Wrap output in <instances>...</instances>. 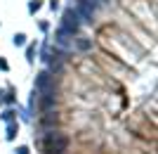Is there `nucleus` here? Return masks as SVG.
<instances>
[{
  "label": "nucleus",
  "mask_w": 158,
  "mask_h": 154,
  "mask_svg": "<svg viewBox=\"0 0 158 154\" xmlns=\"http://www.w3.org/2000/svg\"><path fill=\"white\" fill-rule=\"evenodd\" d=\"M69 31H66V29H59V31H57V43H59V45H69Z\"/></svg>",
  "instance_id": "obj_3"
},
{
  "label": "nucleus",
  "mask_w": 158,
  "mask_h": 154,
  "mask_svg": "<svg viewBox=\"0 0 158 154\" xmlns=\"http://www.w3.org/2000/svg\"><path fill=\"white\" fill-rule=\"evenodd\" d=\"M80 26V17L76 14V10H66L64 12V24H61V29H66L69 33H76Z\"/></svg>",
  "instance_id": "obj_2"
},
{
  "label": "nucleus",
  "mask_w": 158,
  "mask_h": 154,
  "mask_svg": "<svg viewBox=\"0 0 158 154\" xmlns=\"http://www.w3.org/2000/svg\"><path fill=\"white\" fill-rule=\"evenodd\" d=\"M78 47L80 50H87V47H90V40H78Z\"/></svg>",
  "instance_id": "obj_4"
},
{
  "label": "nucleus",
  "mask_w": 158,
  "mask_h": 154,
  "mask_svg": "<svg viewBox=\"0 0 158 154\" xmlns=\"http://www.w3.org/2000/svg\"><path fill=\"white\" fill-rule=\"evenodd\" d=\"M66 147H69L66 138H64L61 133H54V130H52L50 135H47L45 140H43V149H45L47 154H61Z\"/></svg>",
  "instance_id": "obj_1"
},
{
  "label": "nucleus",
  "mask_w": 158,
  "mask_h": 154,
  "mask_svg": "<svg viewBox=\"0 0 158 154\" xmlns=\"http://www.w3.org/2000/svg\"><path fill=\"white\" fill-rule=\"evenodd\" d=\"M19 154H26V149H19Z\"/></svg>",
  "instance_id": "obj_5"
}]
</instances>
